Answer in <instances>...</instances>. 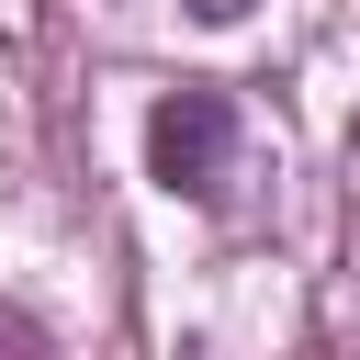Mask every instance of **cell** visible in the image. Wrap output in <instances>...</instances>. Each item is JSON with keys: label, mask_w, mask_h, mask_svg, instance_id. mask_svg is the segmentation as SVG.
<instances>
[{"label": "cell", "mask_w": 360, "mask_h": 360, "mask_svg": "<svg viewBox=\"0 0 360 360\" xmlns=\"http://www.w3.org/2000/svg\"><path fill=\"white\" fill-rule=\"evenodd\" d=\"M225 169H236V101L202 90V79H180V90L146 112V180L180 191V202H214Z\"/></svg>", "instance_id": "6da1fadb"}, {"label": "cell", "mask_w": 360, "mask_h": 360, "mask_svg": "<svg viewBox=\"0 0 360 360\" xmlns=\"http://www.w3.org/2000/svg\"><path fill=\"white\" fill-rule=\"evenodd\" d=\"M236 11H248V0H191V22H236Z\"/></svg>", "instance_id": "7a4b0ae2"}]
</instances>
